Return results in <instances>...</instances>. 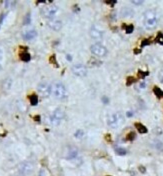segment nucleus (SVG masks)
Segmentation results:
<instances>
[{
  "instance_id": "obj_1",
  "label": "nucleus",
  "mask_w": 163,
  "mask_h": 176,
  "mask_svg": "<svg viewBox=\"0 0 163 176\" xmlns=\"http://www.w3.org/2000/svg\"><path fill=\"white\" fill-rule=\"evenodd\" d=\"M158 24L157 13L154 10H147L144 13V26L147 29H154Z\"/></svg>"
},
{
  "instance_id": "obj_2",
  "label": "nucleus",
  "mask_w": 163,
  "mask_h": 176,
  "mask_svg": "<svg viewBox=\"0 0 163 176\" xmlns=\"http://www.w3.org/2000/svg\"><path fill=\"white\" fill-rule=\"evenodd\" d=\"M51 92L56 99L62 100L67 97V89L61 82H54L51 86Z\"/></svg>"
},
{
  "instance_id": "obj_3",
  "label": "nucleus",
  "mask_w": 163,
  "mask_h": 176,
  "mask_svg": "<svg viewBox=\"0 0 163 176\" xmlns=\"http://www.w3.org/2000/svg\"><path fill=\"white\" fill-rule=\"evenodd\" d=\"M124 121V116L121 112H116L113 113L108 117V120H107V123L111 128H118L120 127L121 125H123Z\"/></svg>"
},
{
  "instance_id": "obj_4",
  "label": "nucleus",
  "mask_w": 163,
  "mask_h": 176,
  "mask_svg": "<svg viewBox=\"0 0 163 176\" xmlns=\"http://www.w3.org/2000/svg\"><path fill=\"white\" fill-rule=\"evenodd\" d=\"M18 171L22 175H30L34 171V164L30 161H23L18 165Z\"/></svg>"
},
{
  "instance_id": "obj_5",
  "label": "nucleus",
  "mask_w": 163,
  "mask_h": 176,
  "mask_svg": "<svg viewBox=\"0 0 163 176\" xmlns=\"http://www.w3.org/2000/svg\"><path fill=\"white\" fill-rule=\"evenodd\" d=\"M63 118H64V111L61 108H57L55 109L53 113L51 114V116H50V123L52 125L57 126L60 124L61 121L63 120Z\"/></svg>"
},
{
  "instance_id": "obj_6",
  "label": "nucleus",
  "mask_w": 163,
  "mask_h": 176,
  "mask_svg": "<svg viewBox=\"0 0 163 176\" xmlns=\"http://www.w3.org/2000/svg\"><path fill=\"white\" fill-rule=\"evenodd\" d=\"M58 13V7L56 5H49V6H44L41 10V14L44 17L49 18L50 20L53 19L56 14Z\"/></svg>"
},
{
  "instance_id": "obj_7",
  "label": "nucleus",
  "mask_w": 163,
  "mask_h": 176,
  "mask_svg": "<svg viewBox=\"0 0 163 176\" xmlns=\"http://www.w3.org/2000/svg\"><path fill=\"white\" fill-rule=\"evenodd\" d=\"M90 50L92 52V54H94L95 56H98V57H103L107 54L106 47L100 43L92 44L90 47Z\"/></svg>"
},
{
  "instance_id": "obj_8",
  "label": "nucleus",
  "mask_w": 163,
  "mask_h": 176,
  "mask_svg": "<svg viewBox=\"0 0 163 176\" xmlns=\"http://www.w3.org/2000/svg\"><path fill=\"white\" fill-rule=\"evenodd\" d=\"M71 71L74 75L78 76V77H84V76L87 75V67L84 65V64H75V65L72 66L71 68Z\"/></svg>"
},
{
  "instance_id": "obj_9",
  "label": "nucleus",
  "mask_w": 163,
  "mask_h": 176,
  "mask_svg": "<svg viewBox=\"0 0 163 176\" xmlns=\"http://www.w3.org/2000/svg\"><path fill=\"white\" fill-rule=\"evenodd\" d=\"M38 92L42 95L43 97H48L51 94V86L47 82H41L37 86Z\"/></svg>"
},
{
  "instance_id": "obj_10",
  "label": "nucleus",
  "mask_w": 163,
  "mask_h": 176,
  "mask_svg": "<svg viewBox=\"0 0 163 176\" xmlns=\"http://www.w3.org/2000/svg\"><path fill=\"white\" fill-rule=\"evenodd\" d=\"M77 155H78V149L72 146L68 147L67 150L65 151V153H64V157L66 159H74L77 157Z\"/></svg>"
},
{
  "instance_id": "obj_11",
  "label": "nucleus",
  "mask_w": 163,
  "mask_h": 176,
  "mask_svg": "<svg viewBox=\"0 0 163 176\" xmlns=\"http://www.w3.org/2000/svg\"><path fill=\"white\" fill-rule=\"evenodd\" d=\"M90 36H91L92 39L99 41V40H101L102 37H103V32L100 29H98L97 27L93 26V27L91 28V30H90Z\"/></svg>"
},
{
  "instance_id": "obj_12",
  "label": "nucleus",
  "mask_w": 163,
  "mask_h": 176,
  "mask_svg": "<svg viewBox=\"0 0 163 176\" xmlns=\"http://www.w3.org/2000/svg\"><path fill=\"white\" fill-rule=\"evenodd\" d=\"M62 25H63L62 24V21L58 20V19H51V20L48 21V26L52 30H54V31H59V30H61Z\"/></svg>"
},
{
  "instance_id": "obj_13",
  "label": "nucleus",
  "mask_w": 163,
  "mask_h": 176,
  "mask_svg": "<svg viewBox=\"0 0 163 176\" xmlns=\"http://www.w3.org/2000/svg\"><path fill=\"white\" fill-rule=\"evenodd\" d=\"M22 36H23V38H24L25 40H32V39H34V38L37 36V32L35 31L34 29L26 30V31L23 32Z\"/></svg>"
},
{
  "instance_id": "obj_14",
  "label": "nucleus",
  "mask_w": 163,
  "mask_h": 176,
  "mask_svg": "<svg viewBox=\"0 0 163 176\" xmlns=\"http://www.w3.org/2000/svg\"><path fill=\"white\" fill-rule=\"evenodd\" d=\"M11 86H12V80L10 79V78H7L3 81L2 83V88H3L5 91H8V90H10Z\"/></svg>"
},
{
  "instance_id": "obj_15",
  "label": "nucleus",
  "mask_w": 163,
  "mask_h": 176,
  "mask_svg": "<svg viewBox=\"0 0 163 176\" xmlns=\"http://www.w3.org/2000/svg\"><path fill=\"white\" fill-rule=\"evenodd\" d=\"M135 127L137 128L139 133H147V131H148L147 128H146L143 124H141V123H135Z\"/></svg>"
},
{
  "instance_id": "obj_16",
  "label": "nucleus",
  "mask_w": 163,
  "mask_h": 176,
  "mask_svg": "<svg viewBox=\"0 0 163 176\" xmlns=\"http://www.w3.org/2000/svg\"><path fill=\"white\" fill-rule=\"evenodd\" d=\"M20 59L24 62H28L30 60V54L28 52H23L20 54Z\"/></svg>"
},
{
  "instance_id": "obj_17",
  "label": "nucleus",
  "mask_w": 163,
  "mask_h": 176,
  "mask_svg": "<svg viewBox=\"0 0 163 176\" xmlns=\"http://www.w3.org/2000/svg\"><path fill=\"white\" fill-rule=\"evenodd\" d=\"M29 99H30L31 105H37V103H38V97H37L36 94H32L29 97Z\"/></svg>"
},
{
  "instance_id": "obj_18",
  "label": "nucleus",
  "mask_w": 163,
  "mask_h": 176,
  "mask_svg": "<svg viewBox=\"0 0 163 176\" xmlns=\"http://www.w3.org/2000/svg\"><path fill=\"white\" fill-rule=\"evenodd\" d=\"M115 153H116L117 155H125L127 153V151H126V149H124V148L117 147V148H115Z\"/></svg>"
},
{
  "instance_id": "obj_19",
  "label": "nucleus",
  "mask_w": 163,
  "mask_h": 176,
  "mask_svg": "<svg viewBox=\"0 0 163 176\" xmlns=\"http://www.w3.org/2000/svg\"><path fill=\"white\" fill-rule=\"evenodd\" d=\"M154 147L159 151H162L163 150V143L159 140H155L154 141Z\"/></svg>"
},
{
  "instance_id": "obj_20",
  "label": "nucleus",
  "mask_w": 163,
  "mask_h": 176,
  "mask_svg": "<svg viewBox=\"0 0 163 176\" xmlns=\"http://www.w3.org/2000/svg\"><path fill=\"white\" fill-rule=\"evenodd\" d=\"M74 136H75V138H77V139H81V138H83V136H84V131H83L82 129H78L77 131L75 132V134H74Z\"/></svg>"
},
{
  "instance_id": "obj_21",
  "label": "nucleus",
  "mask_w": 163,
  "mask_h": 176,
  "mask_svg": "<svg viewBox=\"0 0 163 176\" xmlns=\"http://www.w3.org/2000/svg\"><path fill=\"white\" fill-rule=\"evenodd\" d=\"M154 93L158 97V98H160V97L163 96V92L161 91V89H160V88H158V87L154 88Z\"/></svg>"
},
{
  "instance_id": "obj_22",
  "label": "nucleus",
  "mask_w": 163,
  "mask_h": 176,
  "mask_svg": "<svg viewBox=\"0 0 163 176\" xmlns=\"http://www.w3.org/2000/svg\"><path fill=\"white\" fill-rule=\"evenodd\" d=\"M156 41H157V43L163 45V34L162 33H158V35L156 37Z\"/></svg>"
},
{
  "instance_id": "obj_23",
  "label": "nucleus",
  "mask_w": 163,
  "mask_h": 176,
  "mask_svg": "<svg viewBox=\"0 0 163 176\" xmlns=\"http://www.w3.org/2000/svg\"><path fill=\"white\" fill-rule=\"evenodd\" d=\"M30 21H31V15H30V13H27V14H26V16H25V18H24L23 23H24L25 25H27V24H29V23H30Z\"/></svg>"
},
{
  "instance_id": "obj_24",
  "label": "nucleus",
  "mask_w": 163,
  "mask_h": 176,
  "mask_svg": "<svg viewBox=\"0 0 163 176\" xmlns=\"http://www.w3.org/2000/svg\"><path fill=\"white\" fill-rule=\"evenodd\" d=\"M134 138H135V133H134V132H130L128 135H127V137H126V139L127 140H130V141H131V140H133Z\"/></svg>"
},
{
  "instance_id": "obj_25",
  "label": "nucleus",
  "mask_w": 163,
  "mask_h": 176,
  "mask_svg": "<svg viewBox=\"0 0 163 176\" xmlns=\"http://www.w3.org/2000/svg\"><path fill=\"white\" fill-rule=\"evenodd\" d=\"M133 29H134L133 25H129V26H127V27H126V32L127 33H132Z\"/></svg>"
},
{
  "instance_id": "obj_26",
  "label": "nucleus",
  "mask_w": 163,
  "mask_h": 176,
  "mask_svg": "<svg viewBox=\"0 0 163 176\" xmlns=\"http://www.w3.org/2000/svg\"><path fill=\"white\" fill-rule=\"evenodd\" d=\"M131 3L134 4V5H141V4L144 3V1H137V0H133V1H131Z\"/></svg>"
},
{
  "instance_id": "obj_27",
  "label": "nucleus",
  "mask_w": 163,
  "mask_h": 176,
  "mask_svg": "<svg viewBox=\"0 0 163 176\" xmlns=\"http://www.w3.org/2000/svg\"><path fill=\"white\" fill-rule=\"evenodd\" d=\"M135 80H134V78H132V77H129L128 78V80H127V85H130L131 83L132 82H134Z\"/></svg>"
},
{
  "instance_id": "obj_28",
  "label": "nucleus",
  "mask_w": 163,
  "mask_h": 176,
  "mask_svg": "<svg viewBox=\"0 0 163 176\" xmlns=\"http://www.w3.org/2000/svg\"><path fill=\"white\" fill-rule=\"evenodd\" d=\"M3 59V50H2V48L0 47V61Z\"/></svg>"
},
{
  "instance_id": "obj_29",
  "label": "nucleus",
  "mask_w": 163,
  "mask_h": 176,
  "mask_svg": "<svg viewBox=\"0 0 163 176\" xmlns=\"http://www.w3.org/2000/svg\"><path fill=\"white\" fill-rule=\"evenodd\" d=\"M147 44H149V41H148V40H145V41H143L142 42V44H141V46H145V45H147Z\"/></svg>"
},
{
  "instance_id": "obj_30",
  "label": "nucleus",
  "mask_w": 163,
  "mask_h": 176,
  "mask_svg": "<svg viewBox=\"0 0 163 176\" xmlns=\"http://www.w3.org/2000/svg\"><path fill=\"white\" fill-rule=\"evenodd\" d=\"M106 3L107 4H110V5H114V4L116 3V1H107Z\"/></svg>"
},
{
  "instance_id": "obj_31",
  "label": "nucleus",
  "mask_w": 163,
  "mask_h": 176,
  "mask_svg": "<svg viewBox=\"0 0 163 176\" xmlns=\"http://www.w3.org/2000/svg\"><path fill=\"white\" fill-rule=\"evenodd\" d=\"M102 100H103V102H104L105 104H107V103H108V99H107L106 97H103V98H102Z\"/></svg>"
},
{
  "instance_id": "obj_32",
  "label": "nucleus",
  "mask_w": 163,
  "mask_h": 176,
  "mask_svg": "<svg viewBox=\"0 0 163 176\" xmlns=\"http://www.w3.org/2000/svg\"><path fill=\"white\" fill-rule=\"evenodd\" d=\"M39 176H45V172H44V170H41V171H40Z\"/></svg>"
},
{
  "instance_id": "obj_33",
  "label": "nucleus",
  "mask_w": 163,
  "mask_h": 176,
  "mask_svg": "<svg viewBox=\"0 0 163 176\" xmlns=\"http://www.w3.org/2000/svg\"><path fill=\"white\" fill-rule=\"evenodd\" d=\"M160 80H161V82L163 83V72H162V74H161V77H160Z\"/></svg>"
},
{
  "instance_id": "obj_34",
  "label": "nucleus",
  "mask_w": 163,
  "mask_h": 176,
  "mask_svg": "<svg viewBox=\"0 0 163 176\" xmlns=\"http://www.w3.org/2000/svg\"><path fill=\"white\" fill-rule=\"evenodd\" d=\"M140 86H141V88H144V86H145V83H142V84H140Z\"/></svg>"
},
{
  "instance_id": "obj_35",
  "label": "nucleus",
  "mask_w": 163,
  "mask_h": 176,
  "mask_svg": "<svg viewBox=\"0 0 163 176\" xmlns=\"http://www.w3.org/2000/svg\"><path fill=\"white\" fill-rule=\"evenodd\" d=\"M131 115H132V113L131 112H127V116H131Z\"/></svg>"
},
{
  "instance_id": "obj_36",
  "label": "nucleus",
  "mask_w": 163,
  "mask_h": 176,
  "mask_svg": "<svg viewBox=\"0 0 163 176\" xmlns=\"http://www.w3.org/2000/svg\"><path fill=\"white\" fill-rule=\"evenodd\" d=\"M67 59H68V60H71V57L69 55H67Z\"/></svg>"
}]
</instances>
